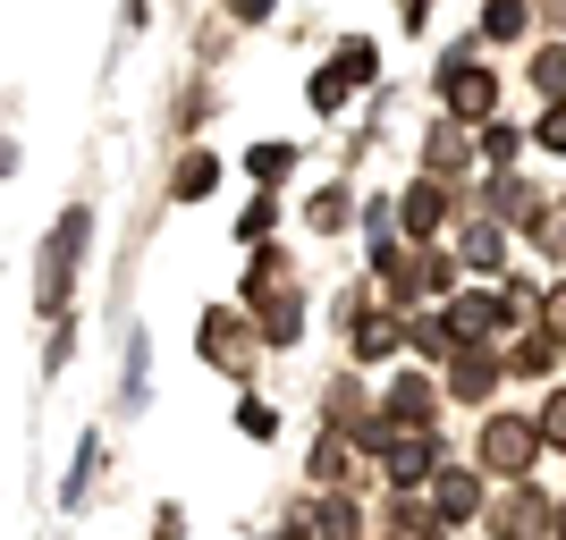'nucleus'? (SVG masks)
Returning a JSON list of instances; mask_svg holds the SVG:
<instances>
[{
    "label": "nucleus",
    "instance_id": "obj_1",
    "mask_svg": "<svg viewBox=\"0 0 566 540\" xmlns=\"http://www.w3.org/2000/svg\"><path fill=\"white\" fill-rule=\"evenodd\" d=\"M482 456H491L499 473H516L524 456H533V431H524V423H491V431H482Z\"/></svg>",
    "mask_w": 566,
    "mask_h": 540
},
{
    "label": "nucleus",
    "instance_id": "obj_2",
    "mask_svg": "<svg viewBox=\"0 0 566 540\" xmlns=\"http://www.w3.org/2000/svg\"><path fill=\"white\" fill-rule=\"evenodd\" d=\"M449 102H457V110H482V102H491V76H482V68H465V76L449 85Z\"/></svg>",
    "mask_w": 566,
    "mask_h": 540
},
{
    "label": "nucleus",
    "instance_id": "obj_3",
    "mask_svg": "<svg viewBox=\"0 0 566 540\" xmlns=\"http://www.w3.org/2000/svg\"><path fill=\"white\" fill-rule=\"evenodd\" d=\"M431 220H440V194L415 187V194H406V229H431Z\"/></svg>",
    "mask_w": 566,
    "mask_h": 540
},
{
    "label": "nucleus",
    "instance_id": "obj_4",
    "mask_svg": "<svg viewBox=\"0 0 566 540\" xmlns=\"http://www.w3.org/2000/svg\"><path fill=\"white\" fill-rule=\"evenodd\" d=\"M203 187H212V161H203V152H195V161L178 169V194H203Z\"/></svg>",
    "mask_w": 566,
    "mask_h": 540
},
{
    "label": "nucleus",
    "instance_id": "obj_5",
    "mask_svg": "<svg viewBox=\"0 0 566 540\" xmlns=\"http://www.w3.org/2000/svg\"><path fill=\"white\" fill-rule=\"evenodd\" d=\"M524 25V0H491V34H516Z\"/></svg>",
    "mask_w": 566,
    "mask_h": 540
},
{
    "label": "nucleus",
    "instance_id": "obj_6",
    "mask_svg": "<svg viewBox=\"0 0 566 540\" xmlns=\"http://www.w3.org/2000/svg\"><path fill=\"white\" fill-rule=\"evenodd\" d=\"M542 85H549V94H566V51H542Z\"/></svg>",
    "mask_w": 566,
    "mask_h": 540
},
{
    "label": "nucleus",
    "instance_id": "obj_7",
    "mask_svg": "<svg viewBox=\"0 0 566 540\" xmlns=\"http://www.w3.org/2000/svg\"><path fill=\"white\" fill-rule=\"evenodd\" d=\"M542 144H558V152H566V110H549V118H542Z\"/></svg>",
    "mask_w": 566,
    "mask_h": 540
},
{
    "label": "nucleus",
    "instance_id": "obj_8",
    "mask_svg": "<svg viewBox=\"0 0 566 540\" xmlns=\"http://www.w3.org/2000/svg\"><path fill=\"white\" fill-rule=\"evenodd\" d=\"M549 440H566V398H558V405H549Z\"/></svg>",
    "mask_w": 566,
    "mask_h": 540
},
{
    "label": "nucleus",
    "instance_id": "obj_9",
    "mask_svg": "<svg viewBox=\"0 0 566 540\" xmlns=\"http://www.w3.org/2000/svg\"><path fill=\"white\" fill-rule=\"evenodd\" d=\"M549 321H558V329H566V287H558V296H549Z\"/></svg>",
    "mask_w": 566,
    "mask_h": 540
}]
</instances>
